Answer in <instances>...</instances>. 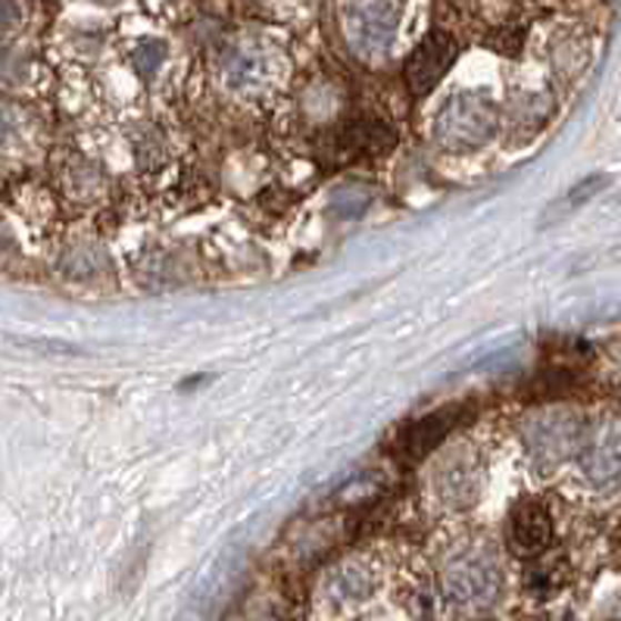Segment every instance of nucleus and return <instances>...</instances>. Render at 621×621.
Wrapping results in <instances>:
<instances>
[{
  "mask_svg": "<svg viewBox=\"0 0 621 621\" xmlns=\"http://www.w3.org/2000/svg\"><path fill=\"white\" fill-rule=\"evenodd\" d=\"M500 129V107L488 94L462 91L441 107L434 119V141L450 153L484 148Z\"/></svg>",
  "mask_w": 621,
  "mask_h": 621,
  "instance_id": "obj_1",
  "label": "nucleus"
},
{
  "mask_svg": "<svg viewBox=\"0 0 621 621\" xmlns=\"http://www.w3.org/2000/svg\"><path fill=\"white\" fill-rule=\"evenodd\" d=\"M522 438L531 462L550 472L565 459L581 453V447L588 441V425L572 409H543L524 422Z\"/></svg>",
  "mask_w": 621,
  "mask_h": 621,
  "instance_id": "obj_2",
  "label": "nucleus"
},
{
  "mask_svg": "<svg viewBox=\"0 0 621 621\" xmlns=\"http://www.w3.org/2000/svg\"><path fill=\"white\" fill-rule=\"evenodd\" d=\"M443 588L447 597L469 612L491 609L503 593V569L484 547H469L447 562L443 569Z\"/></svg>",
  "mask_w": 621,
  "mask_h": 621,
  "instance_id": "obj_3",
  "label": "nucleus"
},
{
  "mask_svg": "<svg viewBox=\"0 0 621 621\" xmlns=\"http://www.w3.org/2000/svg\"><path fill=\"white\" fill-rule=\"evenodd\" d=\"M578 462L593 488L621 491V419H605L603 425L588 431Z\"/></svg>",
  "mask_w": 621,
  "mask_h": 621,
  "instance_id": "obj_4",
  "label": "nucleus"
},
{
  "mask_svg": "<svg viewBox=\"0 0 621 621\" xmlns=\"http://www.w3.org/2000/svg\"><path fill=\"white\" fill-rule=\"evenodd\" d=\"M397 7L391 0H362L347 17V38L360 57H381L397 34Z\"/></svg>",
  "mask_w": 621,
  "mask_h": 621,
  "instance_id": "obj_5",
  "label": "nucleus"
},
{
  "mask_svg": "<svg viewBox=\"0 0 621 621\" xmlns=\"http://www.w3.org/2000/svg\"><path fill=\"white\" fill-rule=\"evenodd\" d=\"M453 57H457V44H453L447 34L443 32L428 34L425 41L419 44V50L409 57L407 63L409 91H412L415 98L428 94V91L447 76V69H450V63H453Z\"/></svg>",
  "mask_w": 621,
  "mask_h": 621,
  "instance_id": "obj_6",
  "label": "nucleus"
},
{
  "mask_svg": "<svg viewBox=\"0 0 621 621\" xmlns=\"http://www.w3.org/2000/svg\"><path fill=\"white\" fill-rule=\"evenodd\" d=\"M553 540V519L547 507H540L534 500H524L512 509L509 515V547L519 557H538L550 547Z\"/></svg>",
  "mask_w": 621,
  "mask_h": 621,
  "instance_id": "obj_7",
  "label": "nucleus"
},
{
  "mask_svg": "<svg viewBox=\"0 0 621 621\" xmlns=\"http://www.w3.org/2000/svg\"><path fill=\"white\" fill-rule=\"evenodd\" d=\"M481 493V469L478 459L469 453H457L453 459H447L438 472V497L450 509H465L472 507Z\"/></svg>",
  "mask_w": 621,
  "mask_h": 621,
  "instance_id": "obj_8",
  "label": "nucleus"
},
{
  "mask_svg": "<svg viewBox=\"0 0 621 621\" xmlns=\"http://www.w3.org/2000/svg\"><path fill=\"white\" fill-rule=\"evenodd\" d=\"M459 412L457 409H443V412H431L425 419L412 422L400 438V450L409 459H425L428 453H434L443 443V438L457 428Z\"/></svg>",
  "mask_w": 621,
  "mask_h": 621,
  "instance_id": "obj_9",
  "label": "nucleus"
},
{
  "mask_svg": "<svg viewBox=\"0 0 621 621\" xmlns=\"http://www.w3.org/2000/svg\"><path fill=\"white\" fill-rule=\"evenodd\" d=\"M226 76H229V82L238 91H260V88H266V84L276 79V66L260 50H238L231 57Z\"/></svg>",
  "mask_w": 621,
  "mask_h": 621,
  "instance_id": "obj_10",
  "label": "nucleus"
},
{
  "mask_svg": "<svg viewBox=\"0 0 621 621\" xmlns=\"http://www.w3.org/2000/svg\"><path fill=\"white\" fill-rule=\"evenodd\" d=\"M325 590L334 603H360L372 593V574L360 565H343L328 578Z\"/></svg>",
  "mask_w": 621,
  "mask_h": 621,
  "instance_id": "obj_11",
  "label": "nucleus"
},
{
  "mask_svg": "<svg viewBox=\"0 0 621 621\" xmlns=\"http://www.w3.org/2000/svg\"><path fill=\"white\" fill-rule=\"evenodd\" d=\"M347 148L357 153H388L397 141L391 126H384L381 119H362L353 129L347 131Z\"/></svg>",
  "mask_w": 621,
  "mask_h": 621,
  "instance_id": "obj_12",
  "label": "nucleus"
},
{
  "mask_svg": "<svg viewBox=\"0 0 621 621\" xmlns=\"http://www.w3.org/2000/svg\"><path fill=\"white\" fill-rule=\"evenodd\" d=\"M29 138V119L10 100H0V163L17 157Z\"/></svg>",
  "mask_w": 621,
  "mask_h": 621,
  "instance_id": "obj_13",
  "label": "nucleus"
},
{
  "mask_svg": "<svg viewBox=\"0 0 621 621\" xmlns=\"http://www.w3.org/2000/svg\"><path fill=\"white\" fill-rule=\"evenodd\" d=\"M605 184H609V176H590V179L578 181L574 188H569V191L547 210V219H543V222H557V219H565V216L574 213V210H581L584 203H590L593 197L603 191Z\"/></svg>",
  "mask_w": 621,
  "mask_h": 621,
  "instance_id": "obj_14",
  "label": "nucleus"
},
{
  "mask_svg": "<svg viewBox=\"0 0 621 621\" xmlns=\"http://www.w3.org/2000/svg\"><path fill=\"white\" fill-rule=\"evenodd\" d=\"M550 116V103L543 98H522V100H515L512 107L507 110V126H509V131L515 134V138H522L524 134V122H528V134L531 131L538 129L540 122Z\"/></svg>",
  "mask_w": 621,
  "mask_h": 621,
  "instance_id": "obj_15",
  "label": "nucleus"
},
{
  "mask_svg": "<svg viewBox=\"0 0 621 621\" xmlns=\"http://www.w3.org/2000/svg\"><path fill=\"white\" fill-rule=\"evenodd\" d=\"M166 57V48L157 41H148V44H141V48L134 50V66H138V72L144 76V79H150L157 69H160V63H163Z\"/></svg>",
  "mask_w": 621,
  "mask_h": 621,
  "instance_id": "obj_16",
  "label": "nucleus"
},
{
  "mask_svg": "<svg viewBox=\"0 0 621 621\" xmlns=\"http://www.w3.org/2000/svg\"><path fill=\"white\" fill-rule=\"evenodd\" d=\"M603 621H621V609H615V612H612V615H609V619H603Z\"/></svg>",
  "mask_w": 621,
  "mask_h": 621,
  "instance_id": "obj_17",
  "label": "nucleus"
}]
</instances>
